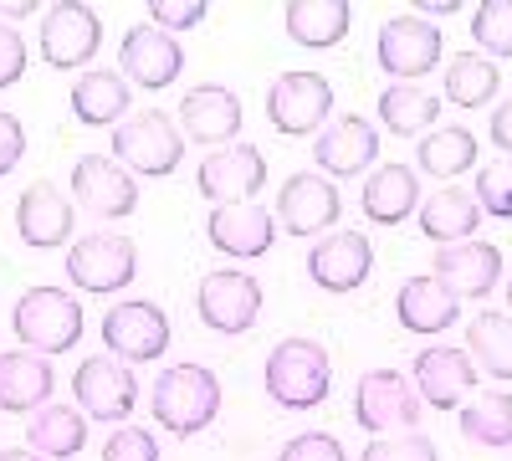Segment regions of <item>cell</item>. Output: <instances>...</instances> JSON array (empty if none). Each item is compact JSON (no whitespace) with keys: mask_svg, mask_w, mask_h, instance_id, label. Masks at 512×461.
<instances>
[{"mask_svg":"<svg viewBox=\"0 0 512 461\" xmlns=\"http://www.w3.org/2000/svg\"><path fill=\"white\" fill-rule=\"evenodd\" d=\"M149 410L175 441L200 436L221 415V380L205 364H169V369L154 374Z\"/></svg>","mask_w":512,"mask_h":461,"instance_id":"6da1fadb","label":"cell"},{"mask_svg":"<svg viewBox=\"0 0 512 461\" xmlns=\"http://www.w3.org/2000/svg\"><path fill=\"white\" fill-rule=\"evenodd\" d=\"M262 385H267V395L282 410H313V405H323L328 390H333L328 349L313 344V339H282L267 354V364H262Z\"/></svg>","mask_w":512,"mask_h":461,"instance_id":"7a4b0ae2","label":"cell"},{"mask_svg":"<svg viewBox=\"0 0 512 461\" xmlns=\"http://www.w3.org/2000/svg\"><path fill=\"white\" fill-rule=\"evenodd\" d=\"M11 333L31 354H67L82 339V303L62 287H26L11 308Z\"/></svg>","mask_w":512,"mask_h":461,"instance_id":"3957f363","label":"cell"},{"mask_svg":"<svg viewBox=\"0 0 512 461\" xmlns=\"http://www.w3.org/2000/svg\"><path fill=\"white\" fill-rule=\"evenodd\" d=\"M113 159L123 164L128 175H149V180H164L180 170L185 159V134L175 129V118L164 108H139L128 113L118 129H113Z\"/></svg>","mask_w":512,"mask_h":461,"instance_id":"277c9868","label":"cell"},{"mask_svg":"<svg viewBox=\"0 0 512 461\" xmlns=\"http://www.w3.org/2000/svg\"><path fill=\"white\" fill-rule=\"evenodd\" d=\"M262 282L251 272H236V267H221V272H205L200 277V292H195V308H200V323L221 339H241V333L256 328L262 318Z\"/></svg>","mask_w":512,"mask_h":461,"instance_id":"5b68a950","label":"cell"},{"mask_svg":"<svg viewBox=\"0 0 512 461\" xmlns=\"http://www.w3.org/2000/svg\"><path fill=\"white\" fill-rule=\"evenodd\" d=\"M67 277L72 287L82 292H98V298H108V292H123L128 282L139 277V246L118 236V231H93L72 241L67 251Z\"/></svg>","mask_w":512,"mask_h":461,"instance_id":"8992f818","label":"cell"},{"mask_svg":"<svg viewBox=\"0 0 512 461\" xmlns=\"http://www.w3.org/2000/svg\"><path fill=\"white\" fill-rule=\"evenodd\" d=\"M354 421L369 436H395L420 431V390L400 369H369L354 390Z\"/></svg>","mask_w":512,"mask_h":461,"instance_id":"52a82bcc","label":"cell"},{"mask_svg":"<svg viewBox=\"0 0 512 461\" xmlns=\"http://www.w3.org/2000/svg\"><path fill=\"white\" fill-rule=\"evenodd\" d=\"M72 390H77V405L82 415H93V421H128L139 405V380H134V364H123L113 354H93L82 359L77 374H72Z\"/></svg>","mask_w":512,"mask_h":461,"instance_id":"ba28073f","label":"cell"},{"mask_svg":"<svg viewBox=\"0 0 512 461\" xmlns=\"http://www.w3.org/2000/svg\"><path fill=\"white\" fill-rule=\"evenodd\" d=\"M169 318H164V308L159 303H144V298H123V303H113L108 313H103V344H108V354L113 359H123V364H149V359H159L164 349H169Z\"/></svg>","mask_w":512,"mask_h":461,"instance_id":"9c48e42d","label":"cell"},{"mask_svg":"<svg viewBox=\"0 0 512 461\" xmlns=\"http://www.w3.org/2000/svg\"><path fill=\"white\" fill-rule=\"evenodd\" d=\"M333 113V82L323 72H282L267 93V118L272 129L297 139V134H318Z\"/></svg>","mask_w":512,"mask_h":461,"instance_id":"30bf717a","label":"cell"},{"mask_svg":"<svg viewBox=\"0 0 512 461\" xmlns=\"http://www.w3.org/2000/svg\"><path fill=\"white\" fill-rule=\"evenodd\" d=\"M72 200L98 221H123L139 211V180L108 154H82L72 164Z\"/></svg>","mask_w":512,"mask_h":461,"instance_id":"8fae6325","label":"cell"},{"mask_svg":"<svg viewBox=\"0 0 512 461\" xmlns=\"http://www.w3.org/2000/svg\"><path fill=\"white\" fill-rule=\"evenodd\" d=\"M374 57L395 82L425 77L441 62V26L425 16H390L374 36Z\"/></svg>","mask_w":512,"mask_h":461,"instance_id":"7c38bea8","label":"cell"},{"mask_svg":"<svg viewBox=\"0 0 512 461\" xmlns=\"http://www.w3.org/2000/svg\"><path fill=\"white\" fill-rule=\"evenodd\" d=\"M103 47V21L93 6H77V0H62L41 16V57L57 72H72V67H88Z\"/></svg>","mask_w":512,"mask_h":461,"instance_id":"4fadbf2b","label":"cell"},{"mask_svg":"<svg viewBox=\"0 0 512 461\" xmlns=\"http://www.w3.org/2000/svg\"><path fill=\"white\" fill-rule=\"evenodd\" d=\"M195 185L210 200V211H216V205H246V200L262 195V185H267V159L256 154L251 144L210 149L205 164H200V175H195Z\"/></svg>","mask_w":512,"mask_h":461,"instance_id":"5bb4252c","label":"cell"},{"mask_svg":"<svg viewBox=\"0 0 512 461\" xmlns=\"http://www.w3.org/2000/svg\"><path fill=\"white\" fill-rule=\"evenodd\" d=\"M287 236L308 241V236H323L328 226H338V216H344V195H338V185L328 175H292L282 190H277V211Z\"/></svg>","mask_w":512,"mask_h":461,"instance_id":"9a60e30c","label":"cell"},{"mask_svg":"<svg viewBox=\"0 0 512 461\" xmlns=\"http://www.w3.org/2000/svg\"><path fill=\"white\" fill-rule=\"evenodd\" d=\"M313 159L323 175H338V180H354V175H369L374 159H379V129L359 113H338L333 123L313 134Z\"/></svg>","mask_w":512,"mask_h":461,"instance_id":"2e32d148","label":"cell"},{"mask_svg":"<svg viewBox=\"0 0 512 461\" xmlns=\"http://www.w3.org/2000/svg\"><path fill=\"white\" fill-rule=\"evenodd\" d=\"M431 277L451 292L456 303H477V298H492V287L502 277V251L492 241H456V246H441L436 262H431Z\"/></svg>","mask_w":512,"mask_h":461,"instance_id":"e0dca14e","label":"cell"},{"mask_svg":"<svg viewBox=\"0 0 512 461\" xmlns=\"http://www.w3.org/2000/svg\"><path fill=\"white\" fill-rule=\"evenodd\" d=\"M374 272V246L364 231H328L308 251V277L323 292H359Z\"/></svg>","mask_w":512,"mask_h":461,"instance_id":"ac0fdd59","label":"cell"},{"mask_svg":"<svg viewBox=\"0 0 512 461\" xmlns=\"http://www.w3.org/2000/svg\"><path fill=\"white\" fill-rule=\"evenodd\" d=\"M180 134L205 149H226L241 134V98L221 82H200L180 98Z\"/></svg>","mask_w":512,"mask_h":461,"instance_id":"d6986e66","label":"cell"},{"mask_svg":"<svg viewBox=\"0 0 512 461\" xmlns=\"http://www.w3.org/2000/svg\"><path fill=\"white\" fill-rule=\"evenodd\" d=\"M482 385V374L472 364L466 349H451V344H431L415 354V390L431 410H456L461 395H472Z\"/></svg>","mask_w":512,"mask_h":461,"instance_id":"ffe728a7","label":"cell"},{"mask_svg":"<svg viewBox=\"0 0 512 461\" xmlns=\"http://www.w3.org/2000/svg\"><path fill=\"white\" fill-rule=\"evenodd\" d=\"M205 236L216 251H226V257H241V262H256V257H267L272 241H277V216L267 211V205H216L205 221Z\"/></svg>","mask_w":512,"mask_h":461,"instance_id":"44dd1931","label":"cell"},{"mask_svg":"<svg viewBox=\"0 0 512 461\" xmlns=\"http://www.w3.org/2000/svg\"><path fill=\"white\" fill-rule=\"evenodd\" d=\"M77 231V211L72 200L52 185V180H36L21 190L16 200V236L36 251H52V246H67Z\"/></svg>","mask_w":512,"mask_h":461,"instance_id":"7402d4cb","label":"cell"},{"mask_svg":"<svg viewBox=\"0 0 512 461\" xmlns=\"http://www.w3.org/2000/svg\"><path fill=\"white\" fill-rule=\"evenodd\" d=\"M118 62H123V77H134V88H144V93L169 88V82L185 72L180 41L169 31H159V26H134V31H128Z\"/></svg>","mask_w":512,"mask_h":461,"instance_id":"603a6c76","label":"cell"},{"mask_svg":"<svg viewBox=\"0 0 512 461\" xmlns=\"http://www.w3.org/2000/svg\"><path fill=\"white\" fill-rule=\"evenodd\" d=\"M57 374L47 354L31 349H6L0 354V410L6 415H36L41 405H52Z\"/></svg>","mask_w":512,"mask_h":461,"instance_id":"cb8c5ba5","label":"cell"},{"mask_svg":"<svg viewBox=\"0 0 512 461\" xmlns=\"http://www.w3.org/2000/svg\"><path fill=\"white\" fill-rule=\"evenodd\" d=\"M364 216L374 226H400L420 211V175H415V164H379V170L364 175Z\"/></svg>","mask_w":512,"mask_h":461,"instance_id":"d4e9b609","label":"cell"},{"mask_svg":"<svg viewBox=\"0 0 512 461\" xmlns=\"http://www.w3.org/2000/svg\"><path fill=\"white\" fill-rule=\"evenodd\" d=\"M72 113L77 123H88V129H118V123L128 118V103H134V88H128V77L123 72H108V67H93V72H82L72 82Z\"/></svg>","mask_w":512,"mask_h":461,"instance_id":"484cf974","label":"cell"},{"mask_svg":"<svg viewBox=\"0 0 512 461\" xmlns=\"http://www.w3.org/2000/svg\"><path fill=\"white\" fill-rule=\"evenodd\" d=\"M349 21H354V6L349 0H287L282 6V26L297 47H313V52H328L349 36Z\"/></svg>","mask_w":512,"mask_h":461,"instance_id":"4316f807","label":"cell"},{"mask_svg":"<svg viewBox=\"0 0 512 461\" xmlns=\"http://www.w3.org/2000/svg\"><path fill=\"white\" fill-rule=\"evenodd\" d=\"M482 226V205L472 190L461 185H441L436 195L420 200V231L431 236L436 246H456V241H472Z\"/></svg>","mask_w":512,"mask_h":461,"instance_id":"83f0119b","label":"cell"},{"mask_svg":"<svg viewBox=\"0 0 512 461\" xmlns=\"http://www.w3.org/2000/svg\"><path fill=\"white\" fill-rule=\"evenodd\" d=\"M395 313L410 333H420V339H431V333H446L456 318H461V303L451 298V292L425 272V277H405L400 282V298H395Z\"/></svg>","mask_w":512,"mask_h":461,"instance_id":"f1b7e54d","label":"cell"},{"mask_svg":"<svg viewBox=\"0 0 512 461\" xmlns=\"http://www.w3.org/2000/svg\"><path fill=\"white\" fill-rule=\"evenodd\" d=\"M461 441L482 451H507L512 446V395L507 390H472L461 405Z\"/></svg>","mask_w":512,"mask_h":461,"instance_id":"f546056e","label":"cell"},{"mask_svg":"<svg viewBox=\"0 0 512 461\" xmlns=\"http://www.w3.org/2000/svg\"><path fill=\"white\" fill-rule=\"evenodd\" d=\"M26 441H31L36 456L62 461V456H77L82 446H88V421H82V410L52 400V405H41L26 421Z\"/></svg>","mask_w":512,"mask_h":461,"instance_id":"4dcf8cb0","label":"cell"},{"mask_svg":"<svg viewBox=\"0 0 512 461\" xmlns=\"http://www.w3.org/2000/svg\"><path fill=\"white\" fill-rule=\"evenodd\" d=\"M436 113H441V98L415 88V82H390L379 93V123L400 139H420V129H431Z\"/></svg>","mask_w":512,"mask_h":461,"instance_id":"1f68e13d","label":"cell"},{"mask_svg":"<svg viewBox=\"0 0 512 461\" xmlns=\"http://www.w3.org/2000/svg\"><path fill=\"white\" fill-rule=\"evenodd\" d=\"M466 354L487 380H512V318L507 313H477L466 323Z\"/></svg>","mask_w":512,"mask_h":461,"instance_id":"d6a6232c","label":"cell"},{"mask_svg":"<svg viewBox=\"0 0 512 461\" xmlns=\"http://www.w3.org/2000/svg\"><path fill=\"white\" fill-rule=\"evenodd\" d=\"M415 164H420V175L456 180V175H466V170L477 164V134H472V129H461V123L425 134L420 149H415Z\"/></svg>","mask_w":512,"mask_h":461,"instance_id":"836d02e7","label":"cell"},{"mask_svg":"<svg viewBox=\"0 0 512 461\" xmlns=\"http://www.w3.org/2000/svg\"><path fill=\"white\" fill-rule=\"evenodd\" d=\"M497 82H502L497 62H487L482 52H466V57H456L451 72H446V103H456V108H482V103H492Z\"/></svg>","mask_w":512,"mask_h":461,"instance_id":"e575fe53","label":"cell"},{"mask_svg":"<svg viewBox=\"0 0 512 461\" xmlns=\"http://www.w3.org/2000/svg\"><path fill=\"white\" fill-rule=\"evenodd\" d=\"M472 36L477 47L492 57H512V0H482L477 16H472Z\"/></svg>","mask_w":512,"mask_h":461,"instance_id":"d590c367","label":"cell"},{"mask_svg":"<svg viewBox=\"0 0 512 461\" xmlns=\"http://www.w3.org/2000/svg\"><path fill=\"white\" fill-rule=\"evenodd\" d=\"M359 461H436V441L420 431H395V436H374Z\"/></svg>","mask_w":512,"mask_h":461,"instance_id":"8d00e7d4","label":"cell"},{"mask_svg":"<svg viewBox=\"0 0 512 461\" xmlns=\"http://www.w3.org/2000/svg\"><path fill=\"white\" fill-rule=\"evenodd\" d=\"M472 195H477V205H482V216L512 221V159L477 170V190H472Z\"/></svg>","mask_w":512,"mask_h":461,"instance_id":"74e56055","label":"cell"},{"mask_svg":"<svg viewBox=\"0 0 512 461\" xmlns=\"http://www.w3.org/2000/svg\"><path fill=\"white\" fill-rule=\"evenodd\" d=\"M103 461H159V441L144 426H113L103 441Z\"/></svg>","mask_w":512,"mask_h":461,"instance_id":"f35d334b","label":"cell"},{"mask_svg":"<svg viewBox=\"0 0 512 461\" xmlns=\"http://www.w3.org/2000/svg\"><path fill=\"white\" fill-rule=\"evenodd\" d=\"M149 26H159V31H169V36H180V31H190V26H200L205 21V0H149Z\"/></svg>","mask_w":512,"mask_h":461,"instance_id":"ab89813d","label":"cell"},{"mask_svg":"<svg viewBox=\"0 0 512 461\" xmlns=\"http://www.w3.org/2000/svg\"><path fill=\"white\" fill-rule=\"evenodd\" d=\"M277 461H349V456H344V446H338V436H328V431H303V436H292V441L277 451Z\"/></svg>","mask_w":512,"mask_h":461,"instance_id":"60d3db41","label":"cell"},{"mask_svg":"<svg viewBox=\"0 0 512 461\" xmlns=\"http://www.w3.org/2000/svg\"><path fill=\"white\" fill-rule=\"evenodd\" d=\"M21 72H26V41L16 36L11 21H0V88L21 82Z\"/></svg>","mask_w":512,"mask_h":461,"instance_id":"b9f144b4","label":"cell"},{"mask_svg":"<svg viewBox=\"0 0 512 461\" xmlns=\"http://www.w3.org/2000/svg\"><path fill=\"white\" fill-rule=\"evenodd\" d=\"M26 154V129H21V118L0 108V175H11L16 164Z\"/></svg>","mask_w":512,"mask_h":461,"instance_id":"7bdbcfd3","label":"cell"},{"mask_svg":"<svg viewBox=\"0 0 512 461\" xmlns=\"http://www.w3.org/2000/svg\"><path fill=\"white\" fill-rule=\"evenodd\" d=\"M487 134H492V144H497L502 154H512V98H507L502 108H492V129H487Z\"/></svg>","mask_w":512,"mask_h":461,"instance_id":"ee69618b","label":"cell"},{"mask_svg":"<svg viewBox=\"0 0 512 461\" xmlns=\"http://www.w3.org/2000/svg\"><path fill=\"white\" fill-rule=\"evenodd\" d=\"M41 6H36V0H0V21H26V16H36Z\"/></svg>","mask_w":512,"mask_h":461,"instance_id":"f6af8a7d","label":"cell"},{"mask_svg":"<svg viewBox=\"0 0 512 461\" xmlns=\"http://www.w3.org/2000/svg\"><path fill=\"white\" fill-rule=\"evenodd\" d=\"M0 461H47V456H36V451H21V446H6V451H0Z\"/></svg>","mask_w":512,"mask_h":461,"instance_id":"bcb514c9","label":"cell"},{"mask_svg":"<svg viewBox=\"0 0 512 461\" xmlns=\"http://www.w3.org/2000/svg\"><path fill=\"white\" fill-rule=\"evenodd\" d=\"M415 11H431V16H451V11H461V6H451V0H436V6H415Z\"/></svg>","mask_w":512,"mask_h":461,"instance_id":"7dc6e473","label":"cell"},{"mask_svg":"<svg viewBox=\"0 0 512 461\" xmlns=\"http://www.w3.org/2000/svg\"><path fill=\"white\" fill-rule=\"evenodd\" d=\"M507 308H512V272H507Z\"/></svg>","mask_w":512,"mask_h":461,"instance_id":"c3c4849f","label":"cell"}]
</instances>
